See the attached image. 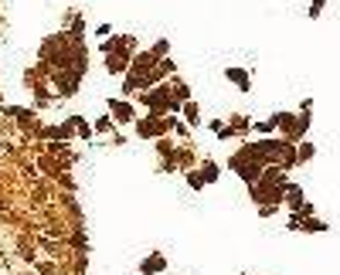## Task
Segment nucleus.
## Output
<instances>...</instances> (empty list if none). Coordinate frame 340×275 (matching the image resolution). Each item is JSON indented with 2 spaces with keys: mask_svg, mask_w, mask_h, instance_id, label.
Returning <instances> with one entry per match:
<instances>
[{
  "mask_svg": "<svg viewBox=\"0 0 340 275\" xmlns=\"http://www.w3.org/2000/svg\"><path fill=\"white\" fill-rule=\"evenodd\" d=\"M320 7H323V0H313V7H310V14L317 17V14H320Z\"/></svg>",
  "mask_w": 340,
  "mask_h": 275,
  "instance_id": "14",
  "label": "nucleus"
},
{
  "mask_svg": "<svg viewBox=\"0 0 340 275\" xmlns=\"http://www.w3.org/2000/svg\"><path fill=\"white\" fill-rule=\"evenodd\" d=\"M163 129H167V123H163V119H140V123H136V133H140L143 139L163 136Z\"/></svg>",
  "mask_w": 340,
  "mask_h": 275,
  "instance_id": "4",
  "label": "nucleus"
},
{
  "mask_svg": "<svg viewBox=\"0 0 340 275\" xmlns=\"http://www.w3.org/2000/svg\"><path fill=\"white\" fill-rule=\"evenodd\" d=\"M167 51H170V41H167V37H163V41H157V45H153V55H157L160 61H163V55H167Z\"/></svg>",
  "mask_w": 340,
  "mask_h": 275,
  "instance_id": "12",
  "label": "nucleus"
},
{
  "mask_svg": "<svg viewBox=\"0 0 340 275\" xmlns=\"http://www.w3.org/2000/svg\"><path fill=\"white\" fill-rule=\"evenodd\" d=\"M95 34H99V37H113V27H109V24H99V27H95Z\"/></svg>",
  "mask_w": 340,
  "mask_h": 275,
  "instance_id": "13",
  "label": "nucleus"
},
{
  "mask_svg": "<svg viewBox=\"0 0 340 275\" xmlns=\"http://www.w3.org/2000/svg\"><path fill=\"white\" fill-rule=\"evenodd\" d=\"M201 173H204V180H208V183H215L218 177H221V167H218V163H211V160H204Z\"/></svg>",
  "mask_w": 340,
  "mask_h": 275,
  "instance_id": "7",
  "label": "nucleus"
},
{
  "mask_svg": "<svg viewBox=\"0 0 340 275\" xmlns=\"http://www.w3.org/2000/svg\"><path fill=\"white\" fill-rule=\"evenodd\" d=\"M184 177H187V183H191L194 190H204V187H208V180H204V173H197V170H187Z\"/></svg>",
  "mask_w": 340,
  "mask_h": 275,
  "instance_id": "9",
  "label": "nucleus"
},
{
  "mask_svg": "<svg viewBox=\"0 0 340 275\" xmlns=\"http://www.w3.org/2000/svg\"><path fill=\"white\" fill-rule=\"evenodd\" d=\"M92 129H95V133H109V129H113V115H99Z\"/></svg>",
  "mask_w": 340,
  "mask_h": 275,
  "instance_id": "11",
  "label": "nucleus"
},
{
  "mask_svg": "<svg viewBox=\"0 0 340 275\" xmlns=\"http://www.w3.org/2000/svg\"><path fill=\"white\" fill-rule=\"evenodd\" d=\"M163 272H167V255L163 252H150L140 262V275H163Z\"/></svg>",
  "mask_w": 340,
  "mask_h": 275,
  "instance_id": "3",
  "label": "nucleus"
},
{
  "mask_svg": "<svg viewBox=\"0 0 340 275\" xmlns=\"http://www.w3.org/2000/svg\"><path fill=\"white\" fill-rule=\"evenodd\" d=\"M184 119H187L191 126H201V112H197V105L194 102H184Z\"/></svg>",
  "mask_w": 340,
  "mask_h": 275,
  "instance_id": "8",
  "label": "nucleus"
},
{
  "mask_svg": "<svg viewBox=\"0 0 340 275\" xmlns=\"http://www.w3.org/2000/svg\"><path fill=\"white\" fill-rule=\"evenodd\" d=\"M109 109H113V119H116V123H133V119H136L133 105L123 102V99H109Z\"/></svg>",
  "mask_w": 340,
  "mask_h": 275,
  "instance_id": "6",
  "label": "nucleus"
},
{
  "mask_svg": "<svg viewBox=\"0 0 340 275\" xmlns=\"http://www.w3.org/2000/svg\"><path fill=\"white\" fill-rule=\"evenodd\" d=\"M225 78L231 82L238 92H249V89H252V75H249L245 68H235V65H231V68H225Z\"/></svg>",
  "mask_w": 340,
  "mask_h": 275,
  "instance_id": "5",
  "label": "nucleus"
},
{
  "mask_svg": "<svg viewBox=\"0 0 340 275\" xmlns=\"http://www.w3.org/2000/svg\"><path fill=\"white\" fill-rule=\"evenodd\" d=\"M228 163H231V170H235V173H238V177H242L245 183H255V177L262 173V163H252L245 149H238V153H235V156H231Z\"/></svg>",
  "mask_w": 340,
  "mask_h": 275,
  "instance_id": "1",
  "label": "nucleus"
},
{
  "mask_svg": "<svg viewBox=\"0 0 340 275\" xmlns=\"http://www.w3.org/2000/svg\"><path fill=\"white\" fill-rule=\"evenodd\" d=\"M72 126H75V133H79L82 139H89V136H92V126L85 123V119H79V115H72Z\"/></svg>",
  "mask_w": 340,
  "mask_h": 275,
  "instance_id": "10",
  "label": "nucleus"
},
{
  "mask_svg": "<svg viewBox=\"0 0 340 275\" xmlns=\"http://www.w3.org/2000/svg\"><path fill=\"white\" fill-rule=\"evenodd\" d=\"M143 102H147V105H157L153 112H160V105H167V112H177V109H184V105H181V99H170V95H167L163 89L147 92V95H143Z\"/></svg>",
  "mask_w": 340,
  "mask_h": 275,
  "instance_id": "2",
  "label": "nucleus"
}]
</instances>
